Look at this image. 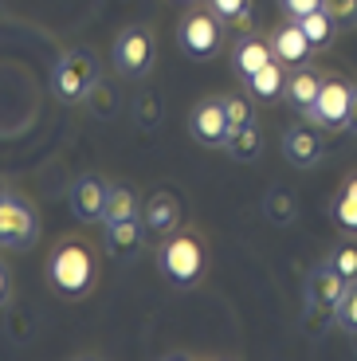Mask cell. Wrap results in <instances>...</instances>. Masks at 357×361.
Segmentation results:
<instances>
[{
  "mask_svg": "<svg viewBox=\"0 0 357 361\" xmlns=\"http://www.w3.org/2000/svg\"><path fill=\"white\" fill-rule=\"evenodd\" d=\"M99 279V259L83 240H63L52 255H47V283L59 290L63 298H83L95 290Z\"/></svg>",
  "mask_w": 357,
  "mask_h": 361,
  "instance_id": "obj_1",
  "label": "cell"
},
{
  "mask_svg": "<svg viewBox=\"0 0 357 361\" xmlns=\"http://www.w3.org/2000/svg\"><path fill=\"white\" fill-rule=\"evenodd\" d=\"M208 267V252L205 240L197 232H169L157 244V271L165 275V283L177 290H188L205 279Z\"/></svg>",
  "mask_w": 357,
  "mask_h": 361,
  "instance_id": "obj_2",
  "label": "cell"
},
{
  "mask_svg": "<svg viewBox=\"0 0 357 361\" xmlns=\"http://www.w3.org/2000/svg\"><path fill=\"white\" fill-rule=\"evenodd\" d=\"M99 87V59L87 51V47H71L63 51L52 67V90L55 99L75 106V102H87Z\"/></svg>",
  "mask_w": 357,
  "mask_h": 361,
  "instance_id": "obj_3",
  "label": "cell"
},
{
  "mask_svg": "<svg viewBox=\"0 0 357 361\" xmlns=\"http://www.w3.org/2000/svg\"><path fill=\"white\" fill-rule=\"evenodd\" d=\"M40 235V212L24 192L12 189L0 200V247L4 252H28Z\"/></svg>",
  "mask_w": 357,
  "mask_h": 361,
  "instance_id": "obj_4",
  "label": "cell"
},
{
  "mask_svg": "<svg viewBox=\"0 0 357 361\" xmlns=\"http://www.w3.org/2000/svg\"><path fill=\"white\" fill-rule=\"evenodd\" d=\"M177 44H181V51H185L188 59H197V63L216 59V51H220V44H224V20L216 16L212 8L185 12V16H181V27H177Z\"/></svg>",
  "mask_w": 357,
  "mask_h": 361,
  "instance_id": "obj_5",
  "label": "cell"
},
{
  "mask_svg": "<svg viewBox=\"0 0 357 361\" xmlns=\"http://www.w3.org/2000/svg\"><path fill=\"white\" fill-rule=\"evenodd\" d=\"M114 67L126 75V79H145L153 71V59H157V39H153L150 27L130 24L126 32L114 36Z\"/></svg>",
  "mask_w": 357,
  "mask_h": 361,
  "instance_id": "obj_6",
  "label": "cell"
},
{
  "mask_svg": "<svg viewBox=\"0 0 357 361\" xmlns=\"http://www.w3.org/2000/svg\"><path fill=\"white\" fill-rule=\"evenodd\" d=\"M349 99H353V82L330 75V79H322V90H318V99H314V106H310L306 118H310L314 126L338 134V130H346V122H349Z\"/></svg>",
  "mask_w": 357,
  "mask_h": 361,
  "instance_id": "obj_7",
  "label": "cell"
},
{
  "mask_svg": "<svg viewBox=\"0 0 357 361\" xmlns=\"http://www.w3.org/2000/svg\"><path fill=\"white\" fill-rule=\"evenodd\" d=\"M107 197H110V185L99 173H83V177L71 180V189H67V204H71L75 220H83V224H102Z\"/></svg>",
  "mask_w": 357,
  "mask_h": 361,
  "instance_id": "obj_8",
  "label": "cell"
},
{
  "mask_svg": "<svg viewBox=\"0 0 357 361\" xmlns=\"http://www.w3.org/2000/svg\"><path fill=\"white\" fill-rule=\"evenodd\" d=\"M283 157L295 169H314L326 157V137H322V126L314 122H295V126L283 130Z\"/></svg>",
  "mask_w": 357,
  "mask_h": 361,
  "instance_id": "obj_9",
  "label": "cell"
},
{
  "mask_svg": "<svg viewBox=\"0 0 357 361\" xmlns=\"http://www.w3.org/2000/svg\"><path fill=\"white\" fill-rule=\"evenodd\" d=\"M232 122H228V110H224V99H200L188 114V134L197 137L208 149H220L224 137H228Z\"/></svg>",
  "mask_w": 357,
  "mask_h": 361,
  "instance_id": "obj_10",
  "label": "cell"
},
{
  "mask_svg": "<svg viewBox=\"0 0 357 361\" xmlns=\"http://www.w3.org/2000/svg\"><path fill=\"white\" fill-rule=\"evenodd\" d=\"M346 287H349L346 275H338L330 263H318V267L306 275V302H310L314 314H334L341 295H346Z\"/></svg>",
  "mask_w": 357,
  "mask_h": 361,
  "instance_id": "obj_11",
  "label": "cell"
},
{
  "mask_svg": "<svg viewBox=\"0 0 357 361\" xmlns=\"http://www.w3.org/2000/svg\"><path fill=\"white\" fill-rule=\"evenodd\" d=\"M107 232H102V252L110 255V259L118 263H130L142 255L145 247V224L142 216L138 220H118V224H102Z\"/></svg>",
  "mask_w": 357,
  "mask_h": 361,
  "instance_id": "obj_12",
  "label": "cell"
},
{
  "mask_svg": "<svg viewBox=\"0 0 357 361\" xmlns=\"http://www.w3.org/2000/svg\"><path fill=\"white\" fill-rule=\"evenodd\" d=\"M310 51H314V44L306 39V32H303L298 20H286L283 27H275V36H271V55H275L283 67L310 63Z\"/></svg>",
  "mask_w": 357,
  "mask_h": 361,
  "instance_id": "obj_13",
  "label": "cell"
},
{
  "mask_svg": "<svg viewBox=\"0 0 357 361\" xmlns=\"http://www.w3.org/2000/svg\"><path fill=\"white\" fill-rule=\"evenodd\" d=\"M142 224L153 235H169L181 224V200L173 192H150V200H142Z\"/></svg>",
  "mask_w": 357,
  "mask_h": 361,
  "instance_id": "obj_14",
  "label": "cell"
},
{
  "mask_svg": "<svg viewBox=\"0 0 357 361\" xmlns=\"http://www.w3.org/2000/svg\"><path fill=\"white\" fill-rule=\"evenodd\" d=\"M271 59H275V55H271V39L255 36V32L240 36V39H236V47H232V67H236V75H240L243 82H248L259 67H267Z\"/></svg>",
  "mask_w": 357,
  "mask_h": 361,
  "instance_id": "obj_15",
  "label": "cell"
},
{
  "mask_svg": "<svg viewBox=\"0 0 357 361\" xmlns=\"http://www.w3.org/2000/svg\"><path fill=\"white\" fill-rule=\"evenodd\" d=\"M322 79H326V75H318L310 63L295 67V71L286 75V90H283V99L291 102V106H295L298 114H310L314 99H318V90H322Z\"/></svg>",
  "mask_w": 357,
  "mask_h": 361,
  "instance_id": "obj_16",
  "label": "cell"
},
{
  "mask_svg": "<svg viewBox=\"0 0 357 361\" xmlns=\"http://www.w3.org/2000/svg\"><path fill=\"white\" fill-rule=\"evenodd\" d=\"M224 154L232 157V161H259V149H263V134H259L255 122H248V126H232L228 130V137H224L220 145Z\"/></svg>",
  "mask_w": 357,
  "mask_h": 361,
  "instance_id": "obj_17",
  "label": "cell"
},
{
  "mask_svg": "<svg viewBox=\"0 0 357 361\" xmlns=\"http://www.w3.org/2000/svg\"><path fill=\"white\" fill-rule=\"evenodd\" d=\"M142 216V197H138L130 185H110L107 197V212H102V224H118V220H138Z\"/></svg>",
  "mask_w": 357,
  "mask_h": 361,
  "instance_id": "obj_18",
  "label": "cell"
},
{
  "mask_svg": "<svg viewBox=\"0 0 357 361\" xmlns=\"http://www.w3.org/2000/svg\"><path fill=\"white\" fill-rule=\"evenodd\" d=\"M248 90H251V99H263V102H267V99H279V94L286 90L283 63H279V59H271L267 67H259V71L248 79Z\"/></svg>",
  "mask_w": 357,
  "mask_h": 361,
  "instance_id": "obj_19",
  "label": "cell"
},
{
  "mask_svg": "<svg viewBox=\"0 0 357 361\" xmlns=\"http://www.w3.org/2000/svg\"><path fill=\"white\" fill-rule=\"evenodd\" d=\"M298 24H303L306 39L314 44V51H318V47H326V44L334 39V32H338V27H334V20L326 16V8H318V12H306V16L298 20Z\"/></svg>",
  "mask_w": 357,
  "mask_h": 361,
  "instance_id": "obj_20",
  "label": "cell"
},
{
  "mask_svg": "<svg viewBox=\"0 0 357 361\" xmlns=\"http://www.w3.org/2000/svg\"><path fill=\"white\" fill-rule=\"evenodd\" d=\"M208 8L232 27H248L251 24V0H208Z\"/></svg>",
  "mask_w": 357,
  "mask_h": 361,
  "instance_id": "obj_21",
  "label": "cell"
},
{
  "mask_svg": "<svg viewBox=\"0 0 357 361\" xmlns=\"http://www.w3.org/2000/svg\"><path fill=\"white\" fill-rule=\"evenodd\" d=\"M322 8H326V16L334 20L338 32H353L357 27V0H322Z\"/></svg>",
  "mask_w": 357,
  "mask_h": 361,
  "instance_id": "obj_22",
  "label": "cell"
},
{
  "mask_svg": "<svg viewBox=\"0 0 357 361\" xmlns=\"http://www.w3.org/2000/svg\"><path fill=\"white\" fill-rule=\"evenodd\" d=\"M334 322H338L346 334H357V283H349V287H346L338 310H334Z\"/></svg>",
  "mask_w": 357,
  "mask_h": 361,
  "instance_id": "obj_23",
  "label": "cell"
},
{
  "mask_svg": "<svg viewBox=\"0 0 357 361\" xmlns=\"http://www.w3.org/2000/svg\"><path fill=\"white\" fill-rule=\"evenodd\" d=\"M263 208H267V216L275 220V224H291L295 220V200L286 197V192H267V200H263Z\"/></svg>",
  "mask_w": 357,
  "mask_h": 361,
  "instance_id": "obj_24",
  "label": "cell"
},
{
  "mask_svg": "<svg viewBox=\"0 0 357 361\" xmlns=\"http://www.w3.org/2000/svg\"><path fill=\"white\" fill-rule=\"evenodd\" d=\"M326 263H330V267L338 271V275H346L349 283H357V244H341Z\"/></svg>",
  "mask_w": 357,
  "mask_h": 361,
  "instance_id": "obj_25",
  "label": "cell"
},
{
  "mask_svg": "<svg viewBox=\"0 0 357 361\" xmlns=\"http://www.w3.org/2000/svg\"><path fill=\"white\" fill-rule=\"evenodd\" d=\"M224 110H228V122H232V126H248V122H255L251 102L243 99V94H224Z\"/></svg>",
  "mask_w": 357,
  "mask_h": 361,
  "instance_id": "obj_26",
  "label": "cell"
},
{
  "mask_svg": "<svg viewBox=\"0 0 357 361\" xmlns=\"http://www.w3.org/2000/svg\"><path fill=\"white\" fill-rule=\"evenodd\" d=\"M330 212H334V220H338V224L346 228V232H353V235H357V200H349L346 192H341V197H334Z\"/></svg>",
  "mask_w": 357,
  "mask_h": 361,
  "instance_id": "obj_27",
  "label": "cell"
},
{
  "mask_svg": "<svg viewBox=\"0 0 357 361\" xmlns=\"http://www.w3.org/2000/svg\"><path fill=\"white\" fill-rule=\"evenodd\" d=\"M279 4H283V12L291 20H303L306 12H318L322 8V0H279Z\"/></svg>",
  "mask_w": 357,
  "mask_h": 361,
  "instance_id": "obj_28",
  "label": "cell"
},
{
  "mask_svg": "<svg viewBox=\"0 0 357 361\" xmlns=\"http://www.w3.org/2000/svg\"><path fill=\"white\" fill-rule=\"evenodd\" d=\"M12 302V267L4 259H0V310Z\"/></svg>",
  "mask_w": 357,
  "mask_h": 361,
  "instance_id": "obj_29",
  "label": "cell"
},
{
  "mask_svg": "<svg viewBox=\"0 0 357 361\" xmlns=\"http://www.w3.org/2000/svg\"><path fill=\"white\" fill-rule=\"evenodd\" d=\"M346 130L357 137V87H353V99H349V122H346Z\"/></svg>",
  "mask_w": 357,
  "mask_h": 361,
  "instance_id": "obj_30",
  "label": "cell"
},
{
  "mask_svg": "<svg viewBox=\"0 0 357 361\" xmlns=\"http://www.w3.org/2000/svg\"><path fill=\"white\" fill-rule=\"evenodd\" d=\"M341 192H346L349 200H357V177H349V180H346V189H341Z\"/></svg>",
  "mask_w": 357,
  "mask_h": 361,
  "instance_id": "obj_31",
  "label": "cell"
},
{
  "mask_svg": "<svg viewBox=\"0 0 357 361\" xmlns=\"http://www.w3.org/2000/svg\"><path fill=\"white\" fill-rule=\"evenodd\" d=\"M8 192H12V185H8V180H0V200L8 197Z\"/></svg>",
  "mask_w": 357,
  "mask_h": 361,
  "instance_id": "obj_32",
  "label": "cell"
}]
</instances>
